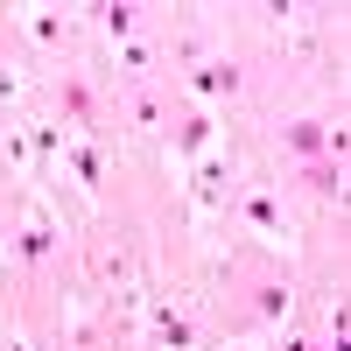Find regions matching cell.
<instances>
[{
	"label": "cell",
	"instance_id": "cell-2",
	"mask_svg": "<svg viewBox=\"0 0 351 351\" xmlns=\"http://www.w3.org/2000/svg\"><path fill=\"white\" fill-rule=\"evenodd\" d=\"M302 183L316 197H344V162H302Z\"/></svg>",
	"mask_w": 351,
	"mask_h": 351
},
{
	"label": "cell",
	"instance_id": "cell-4",
	"mask_svg": "<svg viewBox=\"0 0 351 351\" xmlns=\"http://www.w3.org/2000/svg\"><path fill=\"white\" fill-rule=\"evenodd\" d=\"M211 112H190V120H183V134H176V141H183V155H204V148H211Z\"/></svg>",
	"mask_w": 351,
	"mask_h": 351
},
{
	"label": "cell",
	"instance_id": "cell-3",
	"mask_svg": "<svg viewBox=\"0 0 351 351\" xmlns=\"http://www.w3.org/2000/svg\"><path fill=\"white\" fill-rule=\"evenodd\" d=\"M288 155H302V162L324 155V120H295L288 127Z\"/></svg>",
	"mask_w": 351,
	"mask_h": 351
},
{
	"label": "cell",
	"instance_id": "cell-14",
	"mask_svg": "<svg viewBox=\"0 0 351 351\" xmlns=\"http://www.w3.org/2000/svg\"><path fill=\"white\" fill-rule=\"evenodd\" d=\"M0 351H28V344H21V337H0Z\"/></svg>",
	"mask_w": 351,
	"mask_h": 351
},
{
	"label": "cell",
	"instance_id": "cell-11",
	"mask_svg": "<svg viewBox=\"0 0 351 351\" xmlns=\"http://www.w3.org/2000/svg\"><path fill=\"white\" fill-rule=\"evenodd\" d=\"M36 155H43V162H49V155H64V127H56V120L36 127Z\"/></svg>",
	"mask_w": 351,
	"mask_h": 351
},
{
	"label": "cell",
	"instance_id": "cell-7",
	"mask_svg": "<svg viewBox=\"0 0 351 351\" xmlns=\"http://www.w3.org/2000/svg\"><path fill=\"white\" fill-rule=\"evenodd\" d=\"M49 253H56V232L49 225H28L21 232V260H49Z\"/></svg>",
	"mask_w": 351,
	"mask_h": 351
},
{
	"label": "cell",
	"instance_id": "cell-5",
	"mask_svg": "<svg viewBox=\"0 0 351 351\" xmlns=\"http://www.w3.org/2000/svg\"><path fill=\"white\" fill-rule=\"evenodd\" d=\"M246 218H253V225H260V232L274 239V232H281V204H274L267 190H253V197H246Z\"/></svg>",
	"mask_w": 351,
	"mask_h": 351
},
{
	"label": "cell",
	"instance_id": "cell-9",
	"mask_svg": "<svg viewBox=\"0 0 351 351\" xmlns=\"http://www.w3.org/2000/svg\"><path fill=\"white\" fill-rule=\"evenodd\" d=\"M71 162H77V183H84V190H99V183H106V162H99V148H77Z\"/></svg>",
	"mask_w": 351,
	"mask_h": 351
},
{
	"label": "cell",
	"instance_id": "cell-1",
	"mask_svg": "<svg viewBox=\"0 0 351 351\" xmlns=\"http://www.w3.org/2000/svg\"><path fill=\"white\" fill-rule=\"evenodd\" d=\"M190 84H197V99H232L246 77H239V64H232V56H211V64H204Z\"/></svg>",
	"mask_w": 351,
	"mask_h": 351
},
{
	"label": "cell",
	"instance_id": "cell-12",
	"mask_svg": "<svg viewBox=\"0 0 351 351\" xmlns=\"http://www.w3.org/2000/svg\"><path fill=\"white\" fill-rule=\"evenodd\" d=\"M260 316H288V288H281V281L260 288Z\"/></svg>",
	"mask_w": 351,
	"mask_h": 351
},
{
	"label": "cell",
	"instance_id": "cell-10",
	"mask_svg": "<svg viewBox=\"0 0 351 351\" xmlns=\"http://www.w3.org/2000/svg\"><path fill=\"white\" fill-rule=\"evenodd\" d=\"M28 28H36V43H64V14H28Z\"/></svg>",
	"mask_w": 351,
	"mask_h": 351
},
{
	"label": "cell",
	"instance_id": "cell-13",
	"mask_svg": "<svg viewBox=\"0 0 351 351\" xmlns=\"http://www.w3.org/2000/svg\"><path fill=\"white\" fill-rule=\"evenodd\" d=\"M162 337H169L176 351H183V344H190V324H183V316H162Z\"/></svg>",
	"mask_w": 351,
	"mask_h": 351
},
{
	"label": "cell",
	"instance_id": "cell-8",
	"mask_svg": "<svg viewBox=\"0 0 351 351\" xmlns=\"http://www.w3.org/2000/svg\"><path fill=\"white\" fill-rule=\"evenodd\" d=\"M99 21H106V36H112V43H127V36H134V8H120V0H112V8H99Z\"/></svg>",
	"mask_w": 351,
	"mask_h": 351
},
{
	"label": "cell",
	"instance_id": "cell-6",
	"mask_svg": "<svg viewBox=\"0 0 351 351\" xmlns=\"http://www.w3.org/2000/svg\"><path fill=\"white\" fill-rule=\"evenodd\" d=\"M64 112H71V120H84V127L99 120V106H92V92H84L77 77H64Z\"/></svg>",
	"mask_w": 351,
	"mask_h": 351
},
{
	"label": "cell",
	"instance_id": "cell-15",
	"mask_svg": "<svg viewBox=\"0 0 351 351\" xmlns=\"http://www.w3.org/2000/svg\"><path fill=\"white\" fill-rule=\"evenodd\" d=\"M0 246H8V239H0Z\"/></svg>",
	"mask_w": 351,
	"mask_h": 351
}]
</instances>
